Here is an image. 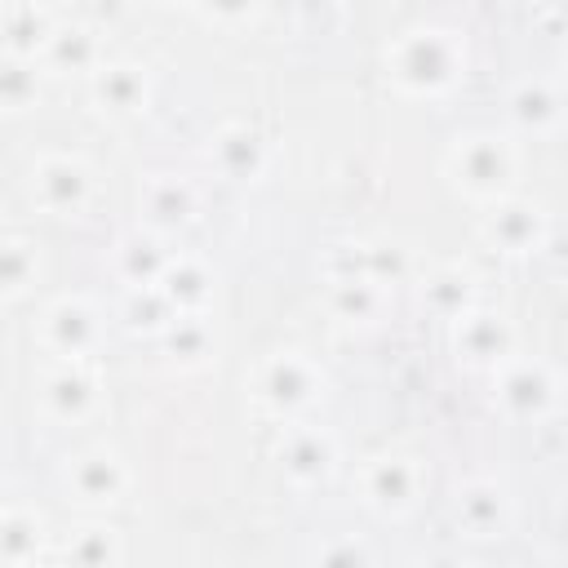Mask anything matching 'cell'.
<instances>
[{
	"instance_id": "obj_1",
	"label": "cell",
	"mask_w": 568,
	"mask_h": 568,
	"mask_svg": "<svg viewBox=\"0 0 568 568\" xmlns=\"http://www.w3.org/2000/svg\"><path fill=\"white\" fill-rule=\"evenodd\" d=\"M386 80L404 98H444L466 75V40L448 27H408L382 49Z\"/></svg>"
},
{
	"instance_id": "obj_2",
	"label": "cell",
	"mask_w": 568,
	"mask_h": 568,
	"mask_svg": "<svg viewBox=\"0 0 568 568\" xmlns=\"http://www.w3.org/2000/svg\"><path fill=\"white\" fill-rule=\"evenodd\" d=\"M444 178L466 200L493 204V200L510 195L519 182V146L506 133H488V129L462 133L444 151Z\"/></svg>"
},
{
	"instance_id": "obj_3",
	"label": "cell",
	"mask_w": 568,
	"mask_h": 568,
	"mask_svg": "<svg viewBox=\"0 0 568 568\" xmlns=\"http://www.w3.org/2000/svg\"><path fill=\"white\" fill-rule=\"evenodd\" d=\"M253 404L266 413V417H280V422H293L302 417L306 408L320 404L324 395V373L311 355L302 351H271L253 364V373L244 377Z\"/></svg>"
},
{
	"instance_id": "obj_4",
	"label": "cell",
	"mask_w": 568,
	"mask_h": 568,
	"mask_svg": "<svg viewBox=\"0 0 568 568\" xmlns=\"http://www.w3.org/2000/svg\"><path fill=\"white\" fill-rule=\"evenodd\" d=\"M355 493L377 519H404L426 497V462L404 448L373 453L355 475Z\"/></svg>"
},
{
	"instance_id": "obj_5",
	"label": "cell",
	"mask_w": 568,
	"mask_h": 568,
	"mask_svg": "<svg viewBox=\"0 0 568 568\" xmlns=\"http://www.w3.org/2000/svg\"><path fill=\"white\" fill-rule=\"evenodd\" d=\"M27 195L49 217H80L98 195V173L71 151H49L27 173Z\"/></svg>"
},
{
	"instance_id": "obj_6",
	"label": "cell",
	"mask_w": 568,
	"mask_h": 568,
	"mask_svg": "<svg viewBox=\"0 0 568 568\" xmlns=\"http://www.w3.org/2000/svg\"><path fill=\"white\" fill-rule=\"evenodd\" d=\"M324 275H364L382 288L417 284L422 262L404 240L377 235V240H337L324 248Z\"/></svg>"
},
{
	"instance_id": "obj_7",
	"label": "cell",
	"mask_w": 568,
	"mask_h": 568,
	"mask_svg": "<svg viewBox=\"0 0 568 568\" xmlns=\"http://www.w3.org/2000/svg\"><path fill=\"white\" fill-rule=\"evenodd\" d=\"M62 488H67V497H71L80 510L98 515V510H111V506H120V501L129 497L133 470H129V462H124L115 448L93 444V448H80V453L67 462Z\"/></svg>"
},
{
	"instance_id": "obj_8",
	"label": "cell",
	"mask_w": 568,
	"mask_h": 568,
	"mask_svg": "<svg viewBox=\"0 0 568 568\" xmlns=\"http://www.w3.org/2000/svg\"><path fill=\"white\" fill-rule=\"evenodd\" d=\"M546 235H550L546 209L515 191L484 204V213H479V240H484V248H493L501 257H528L546 244Z\"/></svg>"
},
{
	"instance_id": "obj_9",
	"label": "cell",
	"mask_w": 568,
	"mask_h": 568,
	"mask_svg": "<svg viewBox=\"0 0 568 568\" xmlns=\"http://www.w3.org/2000/svg\"><path fill=\"white\" fill-rule=\"evenodd\" d=\"M40 413L58 426H84L102 408V377L89 359H58L40 377Z\"/></svg>"
},
{
	"instance_id": "obj_10",
	"label": "cell",
	"mask_w": 568,
	"mask_h": 568,
	"mask_svg": "<svg viewBox=\"0 0 568 568\" xmlns=\"http://www.w3.org/2000/svg\"><path fill=\"white\" fill-rule=\"evenodd\" d=\"M275 462L284 470V479L293 488H320L337 475V462H342V448H337V435L315 426V422H288L280 444H275Z\"/></svg>"
},
{
	"instance_id": "obj_11",
	"label": "cell",
	"mask_w": 568,
	"mask_h": 568,
	"mask_svg": "<svg viewBox=\"0 0 568 568\" xmlns=\"http://www.w3.org/2000/svg\"><path fill=\"white\" fill-rule=\"evenodd\" d=\"M448 328H453V355H457L466 368L497 373L510 355H519V328H515L510 315H501V311L475 306V311H466L462 320H453Z\"/></svg>"
},
{
	"instance_id": "obj_12",
	"label": "cell",
	"mask_w": 568,
	"mask_h": 568,
	"mask_svg": "<svg viewBox=\"0 0 568 568\" xmlns=\"http://www.w3.org/2000/svg\"><path fill=\"white\" fill-rule=\"evenodd\" d=\"M102 337H106L102 311L80 293H67V297L49 302L44 315H40V342L58 359H89V355H98Z\"/></svg>"
},
{
	"instance_id": "obj_13",
	"label": "cell",
	"mask_w": 568,
	"mask_h": 568,
	"mask_svg": "<svg viewBox=\"0 0 568 568\" xmlns=\"http://www.w3.org/2000/svg\"><path fill=\"white\" fill-rule=\"evenodd\" d=\"M497 399L501 408L515 417V422H541L550 417V408L559 404V377L546 359H532V355H510L497 373Z\"/></svg>"
},
{
	"instance_id": "obj_14",
	"label": "cell",
	"mask_w": 568,
	"mask_h": 568,
	"mask_svg": "<svg viewBox=\"0 0 568 568\" xmlns=\"http://www.w3.org/2000/svg\"><path fill=\"white\" fill-rule=\"evenodd\" d=\"M453 519H457V532L462 537H470V541H497V537H506V528L515 519V497H510V488L501 479L470 475L466 484H457Z\"/></svg>"
},
{
	"instance_id": "obj_15",
	"label": "cell",
	"mask_w": 568,
	"mask_h": 568,
	"mask_svg": "<svg viewBox=\"0 0 568 568\" xmlns=\"http://www.w3.org/2000/svg\"><path fill=\"white\" fill-rule=\"evenodd\" d=\"M204 160H209V169H213L222 182L248 186V182H257V178L271 169V146H266V138H262L253 124L231 120V124H217V129L209 133Z\"/></svg>"
},
{
	"instance_id": "obj_16",
	"label": "cell",
	"mask_w": 568,
	"mask_h": 568,
	"mask_svg": "<svg viewBox=\"0 0 568 568\" xmlns=\"http://www.w3.org/2000/svg\"><path fill=\"white\" fill-rule=\"evenodd\" d=\"M138 217L160 235H178L200 217V186L182 173H151L138 186Z\"/></svg>"
},
{
	"instance_id": "obj_17",
	"label": "cell",
	"mask_w": 568,
	"mask_h": 568,
	"mask_svg": "<svg viewBox=\"0 0 568 568\" xmlns=\"http://www.w3.org/2000/svg\"><path fill=\"white\" fill-rule=\"evenodd\" d=\"M506 115H510V124L519 133L546 138V133H555L568 120V93L550 75H524L506 93Z\"/></svg>"
},
{
	"instance_id": "obj_18",
	"label": "cell",
	"mask_w": 568,
	"mask_h": 568,
	"mask_svg": "<svg viewBox=\"0 0 568 568\" xmlns=\"http://www.w3.org/2000/svg\"><path fill=\"white\" fill-rule=\"evenodd\" d=\"M417 302H422L426 315L453 324V320H462L466 311L479 306V280H475V271L462 266V262L422 266V275H417Z\"/></svg>"
},
{
	"instance_id": "obj_19",
	"label": "cell",
	"mask_w": 568,
	"mask_h": 568,
	"mask_svg": "<svg viewBox=\"0 0 568 568\" xmlns=\"http://www.w3.org/2000/svg\"><path fill=\"white\" fill-rule=\"evenodd\" d=\"M89 98L102 115H138L146 102H151V75L142 62L133 58H106L93 75H89Z\"/></svg>"
},
{
	"instance_id": "obj_20",
	"label": "cell",
	"mask_w": 568,
	"mask_h": 568,
	"mask_svg": "<svg viewBox=\"0 0 568 568\" xmlns=\"http://www.w3.org/2000/svg\"><path fill=\"white\" fill-rule=\"evenodd\" d=\"M169 240H173V235H160V231H151V226H138V231L120 235L115 248H111V271H115V280H120L124 288H133V284H160V275H164L169 262L178 257V248H173Z\"/></svg>"
},
{
	"instance_id": "obj_21",
	"label": "cell",
	"mask_w": 568,
	"mask_h": 568,
	"mask_svg": "<svg viewBox=\"0 0 568 568\" xmlns=\"http://www.w3.org/2000/svg\"><path fill=\"white\" fill-rule=\"evenodd\" d=\"M102 62H106L102 31L89 22H58V31L49 36V44L40 53V67L49 75H84L89 80Z\"/></svg>"
},
{
	"instance_id": "obj_22",
	"label": "cell",
	"mask_w": 568,
	"mask_h": 568,
	"mask_svg": "<svg viewBox=\"0 0 568 568\" xmlns=\"http://www.w3.org/2000/svg\"><path fill=\"white\" fill-rule=\"evenodd\" d=\"M386 302H390V288H382L364 275H324V311L337 324L373 328L386 315Z\"/></svg>"
},
{
	"instance_id": "obj_23",
	"label": "cell",
	"mask_w": 568,
	"mask_h": 568,
	"mask_svg": "<svg viewBox=\"0 0 568 568\" xmlns=\"http://www.w3.org/2000/svg\"><path fill=\"white\" fill-rule=\"evenodd\" d=\"M53 31H58V13L44 0H4L0 40L9 58H40Z\"/></svg>"
},
{
	"instance_id": "obj_24",
	"label": "cell",
	"mask_w": 568,
	"mask_h": 568,
	"mask_svg": "<svg viewBox=\"0 0 568 568\" xmlns=\"http://www.w3.org/2000/svg\"><path fill=\"white\" fill-rule=\"evenodd\" d=\"M49 555L53 550H49L44 519L22 501H4V510H0V564L31 568V564H40Z\"/></svg>"
},
{
	"instance_id": "obj_25",
	"label": "cell",
	"mask_w": 568,
	"mask_h": 568,
	"mask_svg": "<svg viewBox=\"0 0 568 568\" xmlns=\"http://www.w3.org/2000/svg\"><path fill=\"white\" fill-rule=\"evenodd\" d=\"M160 351L169 355V364H178V368H204L213 355H217V328H213V320H209V311H182L160 337Z\"/></svg>"
},
{
	"instance_id": "obj_26",
	"label": "cell",
	"mask_w": 568,
	"mask_h": 568,
	"mask_svg": "<svg viewBox=\"0 0 568 568\" xmlns=\"http://www.w3.org/2000/svg\"><path fill=\"white\" fill-rule=\"evenodd\" d=\"M49 559L75 564V568H115L124 559V537L106 519H84L62 537V546Z\"/></svg>"
},
{
	"instance_id": "obj_27",
	"label": "cell",
	"mask_w": 568,
	"mask_h": 568,
	"mask_svg": "<svg viewBox=\"0 0 568 568\" xmlns=\"http://www.w3.org/2000/svg\"><path fill=\"white\" fill-rule=\"evenodd\" d=\"M160 288L169 293V302L178 311H209L213 306V293H217V275L209 262L191 257V253H178L169 262V271L160 275Z\"/></svg>"
},
{
	"instance_id": "obj_28",
	"label": "cell",
	"mask_w": 568,
	"mask_h": 568,
	"mask_svg": "<svg viewBox=\"0 0 568 568\" xmlns=\"http://www.w3.org/2000/svg\"><path fill=\"white\" fill-rule=\"evenodd\" d=\"M115 315H120V324H124L133 337H160L182 311L169 302V293H164L160 284H133V288H124Z\"/></svg>"
},
{
	"instance_id": "obj_29",
	"label": "cell",
	"mask_w": 568,
	"mask_h": 568,
	"mask_svg": "<svg viewBox=\"0 0 568 568\" xmlns=\"http://www.w3.org/2000/svg\"><path fill=\"white\" fill-rule=\"evenodd\" d=\"M0 280H4V297L9 302H22L40 284V248L22 231H9L0 240Z\"/></svg>"
},
{
	"instance_id": "obj_30",
	"label": "cell",
	"mask_w": 568,
	"mask_h": 568,
	"mask_svg": "<svg viewBox=\"0 0 568 568\" xmlns=\"http://www.w3.org/2000/svg\"><path fill=\"white\" fill-rule=\"evenodd\" d=\"M44 75L49 71L40 67V58H9L4 53V71H0V102H4V111L9 115L31 111L36 98H40V80Z\"/></svg>"
},
{
	"instance_id": "obj_31",
	"label": "cell",
	"mask_w": 568,
	"mask_h": 568,
	"mask_svg": "<svg viewBox=\"0 0 568 568\" xmlns=\"http://www.w3.org/2000/svg\"><path fill=\"white\" fill-rule=\"evenodd\" d=\"M262 9V0H195V13L213 27H244L253 22Z\"/></svg>"
},
{
	"instance_id": "obj_32",
	"label": "cell",
	"mask_w": 568,
	"mask_h": 568,
	"mask_svg": "<svg viewBox=\"0 0 568 568\" xmlns=\"http://www.w3.org/2000/svg\"><path fill=\"white\" fill-rule=\"evenodd\" d=\"M315 559H320V564H368V559H373V546H364V541H355V537H346V541H324V546H315Z\"/></svg>"
},
{
	"instance_id": "obj_33",
	"label": "cell",
	"mask_w": 568,
	"mask_h": 568,
	"mask_svg": "<svg viewBox=\"0 0 568 568\" xmlns=\"http://www.w3.org/2000/svg\"><path fill=\"white\" fill-rule=\"evenodd\" d=\"M146 4H155V9H173V4H195V0H146Z\"/></svg>"
},
{
	"instance_id": "obj_34",
	"label": "cell",
	"mask_w": 568,
	"mask_h": 568,
	"mask_svg": "<svg viewBox=\"0 0 568 568\" xmlns=\"http://www.w3.org/2000/svg\"><path fill=\"white\" fill-rule=\"evenodd\" d=\"M559 62H564V80H568V40H564V58Z\"/></svg>"
}]
</instances>
